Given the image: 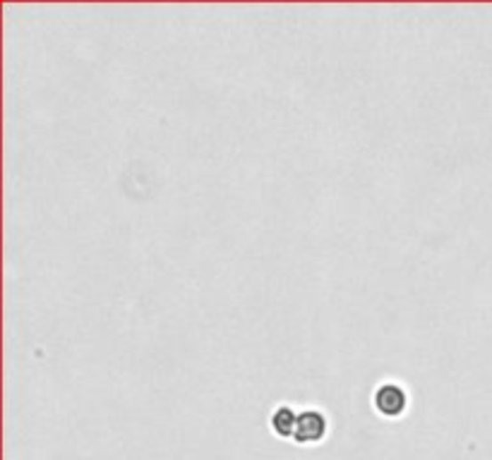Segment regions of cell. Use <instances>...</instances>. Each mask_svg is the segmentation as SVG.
Instances as JSON below:
<instances>
[{
	"mask_svg": "<svg viewBox=\"0 0 492 460\" xmlns=\"http://www.w3.org/2000/svg\"><path fill=\"white\" fill-rule=\"evenodd\" d=\"M327 415L319 408H305L298 410V422H295L294 441L298 444H319L327 437Z\"/></svg>",
	"mask_w": 492,
	"mask_h": 460,
	"instance_id": "obj_2",
	"label": "cell"
},
{
	"mask_svg": "<svg viewBox=\"0 0 492 460\" xmlns=\"http://www.w3.org/2000/svg\"><path fill=\"white\" fill-rule=\"evenodd\" d=\"M295 422H298V410L288 403H278L270 415V427L281 439H294Z\"/></svg>",
	"mask_w": 492,
	"mask_h": 460,
	"instance_id": "obj_3",
	"label": "cell"
},
{
	"mask_svg": "<svg viewBox=\"0 0 492 460\" xmlns=\"http://www.w3.org/2000/svg\"><path fill=\"white\" fill-rule=\"evenodd\" d=\"M373 406L382 417H399L408 408V391L399 382H382L373 391Z\"/></svg>",
	"mask_w": 492,
	"mask_h": 460,
	"instance_id": "obj_1",
	"label": "cell"
}]
</instances>
